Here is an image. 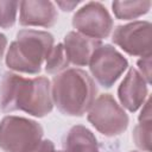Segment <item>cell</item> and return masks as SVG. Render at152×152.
<instances>
[{
  "mask_svg": "<svg viewBox=\"0 0 152 152\" xmlns=\"http://www.w3.org/2000/svg\"><path fill=\"white\" fill-rule=\"evenodd\" d=\"M58 20L56 5L45 0H25L19 2V24L49 28Z\"/></svg>",
  "mask_w": 152,
  "mask_h": 152,
  "instance_id": "cell-9",
  "label": "cell"
},
{
  "mask_svg": "<svg viewBox=\"0 0 152 152\" xmlns=\"http://www.w3.org/2000/svg\"><path fill=\"white\" fill-rule=\"evenodd\" d=\"M57 152H101L94 133L86 126H72L63 140V148Z\"/></svg>",
  "mask_w": 152,
  "mask_h": 152,
  "instance_id": "cell-12",
  "label": "cell"
},
{
  "mask_svg": "<svg viewBox=\"0 0 152 152\" xmlns=\"http://www.w3.org/2000/svg\"><path fill=\"white\" fill-rule=\"evenodd\" d=\"M55 45L53 36L48 31L20 30L6 52V65L17 74L37 75Z\"/></svg>",
  "mask_w": 152,
  "mask_h": 152,
  "instance_id": "cell-3",
  "label": "cell"
},
{
  "mask_svg": "<svg viewBox=\"0 0 152 152\" xmlns=\"http://www.w3.org/2000/svg\"><path fill=\"white\" fill-rule=\"evenodd\" d=\"M151 121H139L133 129V141L142 152H151Z\"/></svg>",
  "mask_w": 152,
  "mask_h": 152,
  "instance_id": "cell-15",
  "label": "cell"
},
{
  "mask_svg": "<svg viewBox=\"0 0 152 152\" xmlns=\"http://www.w3.org/2000/svg\"><path fill=\"white\" fill-rule=\"evenodd\" d=\"M43 127L36 120L7 115L0 121V148L4 152H31L43 140Z\"/></svg>",
  "mask_w": 152,
  "mask_h": 152,
  "instance_id": "cell-4",
  "label": "cell"
},
{
  "mask_svg": "<svg viewBox=\"0 0 152 152\" xmlns=\"http://www.w3.org/2000/svg\"><path fill=\"white\" fill-rule=\"evenodd\" d=\"M129 152H139V151H129Z\"/></svg>",
  "mask_w": 152,
  "mask_h": 152,
  "instance_id": "cell-21",
  "label": "cell"
},
{
  "mask_svg": "<svg viewBox=\"0 0 152 152\" xmlns=\"http://www.w3.org/2000/svg\"><path fill=\"white\" fill-rule=\"evenodd\" d=\"M7 48V38L4 33H0V61L4 57V53Z\"/></svg>",
  "mask_w": 152,
  "mask_h": 152,
  "instance_id": "cell-20",
  "label": "cell"
},
{
  "mask_svg": "<svg viewBox=\"0 0 152 152\" xmlns=\"http://www.w3.org/2000/svg\"><path fill=\"white\" fill-rule=\"evenodd\" d=\"M31 152H57L55 144L50 139H43Z\"/></svg>",
  "mask_w": 152,
  "mask_h": 152,
  "instance_id": "cell-18",
  "label": "cell"
},
{
  "mask_svg": "<svg viewBox=\"0 0 152 152\" xmlns=\"http://www.w3.org/2000/svg\"><path fill=\"white\" fill-rule=\"evenodd\" d=\"M80 4H81L80 1H57L55 5H57L63 12H71Z\"/></svg>",
  "mask_w": 152,
  "mask_h": 152,
  "instance_id": "cell-19",
  "label": "cell"
},
{
  "mask_svg": "<svg viewBox=\"0 0 152 152\" xmlns=\"http://www.w3.org/2000/svg\"><path fill=\"white\" fill-rule=\"evenodd\" d=\"M147 95L148 83L135 68H131L118 88L121 107L129 112H137L145 103Z\"/></svg>",
  "mask_w": 152,
  "mask_h": 152,
  "instance_id": "cell-10",
  "label": "cell"
},
{
  "mask_svg": "<svg viewBox=\"0 0 152 152\" xmlns=\"http://www.w3.org/2000/svg\"><path fill=\"white\" fill-rule=\"evenodd\" d=\"M88 121L104 137H116L124 133L129 124L125 109L110 94L97 96L88 110Z\"/></svg>",
  "mask_w": 152,
  "mask_h": 152,
  "instance_id": "cell-5",
  "label": "cell"
},
{
  "mask_svg": "<svg viewBox=\"0 0 152 152\" xmlns=\"http://www.w3.org/2000/svg\"><path fill=\"white\" fill-rule=\"evenodd\" d=\"M152 2L148 0L114 1L112 4L114 15L120 20H133L148 13Z\"/></svg>",
  "mask_w": 152,
  "mask_h": 152,
  "instance_id": "cell-13",
  "label": "cell"
},
{
  "mask_svg": "<svg viewBox=\"0 0 152 152\" xmlns=\"http://www.w3.org/2000/svg\"><path fill=\"white\" fill-rule=\"evenodd\" d=\"M53 104L68 116H82L96 99L97 87L83 69L69 68L53 76L51 82Z\"/></svg>",
  "mask_w": 152,
  "mask_h": 152,
  "instance_id": "cell-2",
  "label": "cell"
},
{
  "mask_svg": "<svg viewBox=\"0 0 152 152\" xmlns=\"http://www.w3.org/2000/svg\"><path fill=\"white\" fill-rule=\"evenodd\" d=\"M44 69L48 74L50 75H57L66 69H69L70 63L68 61L64 46L62 43H58L57 45H53L52 50L50 51L45 64H44Z\"/></svg>",
  "mask_w": 152,
  "mask_h": 152,
  "instance_id": "cell-14",
  "label": "cell"
},
{
  "mask_svg": "<svg viewBox=\"0 0 152 152\" xmlns=\"http://www.w3.org/2000/svg\"><path fill=\"white\" fill-rule=\"evenodd\" d=\"M70 64L76 66H87L94 52L102 45V42L81 34L76 31H70L65 34L62 43Z\"/></svg>",
  "mask_w": 152,
  "mask_h": 152,
  "instance_id": "cell-11",
  "label": "cell"
},
{
  "mask_svg": "<svg viewBox=\"0 0 152 152\" xmlns=\"http://www.w3.org/2000/svg\"><path fill=\"white\" fill-rule=\"evenodd\" d=\"M76 32L94 39L108 38L114 28V21L107 8L97 1L84 4L72 17Z\"/></svg>",
  "mask_w": 152,
  "mask_h": 152,
  "instance_id": "cell-7",
  "label": "cell"
},
{
  "mask_svg": "<svg viewBox=\"0 0 152 152\" xmlns=\"http://www.w3.org/2000/svg\"><path fill=\"white\" fill-rule=\"evenodd\" d=\"M53 109L51 82L45 76L24 77L6 71L0 80V110L25 112L36 118H44Z\"/></svg>",
  "mask_w": 152,
  "mask_h": 152,
  "instance_id": "cell-1",
  "label": "cell"
},
{
  "mask_svg": "<svg viewBox=\"0 0 152 152\" xmlns=\"http://www.w3.org/2000/svg\"><path fill=\"white\" fill-rule=\"evenodd\" d=\"M138 71L141 74V76L145 78V81L150 84L151 83V55L141 57L138 61Z\"/></svg>",
  "mask_w": 152,
  "mask_h": 152,
  "instance_id": "cell-17",
  "label": "cell"
},
{
  "mask_svg": "<svg viewBox=\"0 0 152 152\" xmlns=\"http://www.w3.org/2000/svg\"><path fill=\"white\" fill-rule=\"evenodd\" d=\"M19 1L0 0V28H10L15 24Z\"/></svg>",
  "mask_w": 152,
  "mask_h": 152,
  "instance_id": "cell-16",
  "label": "cell"
},
{
  "mask_svg": "<svg viewBox=\"0 0 152 152\" xmlns=\"http://www.w3.org/2000/svg\"><path fill=\"white\" fill-rule=\"evenodd\" d=\"M151 28L152 25L147 20H135L119 25L112 33V42L131 56H150Z\"/></svg>",
  "mask_w": 152,
  "mask_h": 152,
  "instance_id": "cell-8",
  "label": "cell"
},
{
  "mask_svg": "<svg viewBox=\"0 0 152 152\" xmlns=\"http://www.w3.org/2000/svg\"><path fill=\"white\" fill-rule=\"evenodd\" d=\"M93 80L101 87L110 88L128 68V61L110 44H102L89 62Z\"/></svg>",
  "mask_w": 152,
  "mask_h": 152,
  "instance_id": "cell-6",
  "label": "cell"
}]
</instances>
